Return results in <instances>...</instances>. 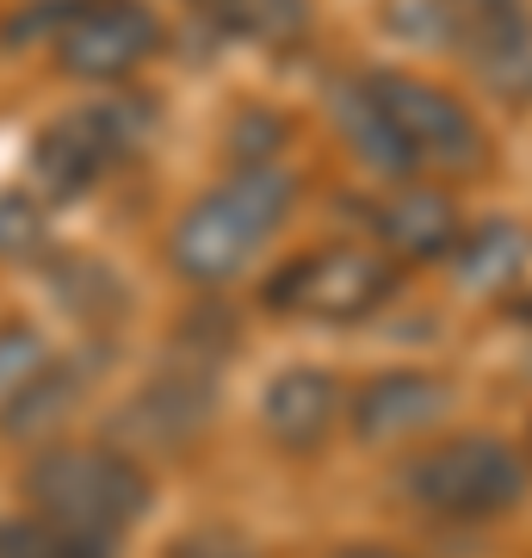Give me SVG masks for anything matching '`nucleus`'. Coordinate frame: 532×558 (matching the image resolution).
I'll return each mask as SVG.
<instances>
[{"mask_svg": "<svg viewBox=\"0 0 532 558\" xmlns=\"http://www.w3.org/2000/svg\"><path fill=\"white\" fill-rule=\"evenodd\" d=\"M137 137H143V106H131V100L75 106V112L50 119L32 137L25 168H32L44 199H81L137 149Z\"/></svg>", "mask_w": 532, "mask_h": 558, "instance_id": "nucleus-5", "label": "nucleus"}, {"mask_svg": "<svg viewBox=\"0 0 532 558\" xmlns=\"http://www.w3.org/2000/svg\"><path fill=\"white\" fill-rule=\"evenodd\" d=\"M25 497L38 502L44 521L119 539L149 509V478L112 447H57V453L32 459Z\"/></svg>", "mask_w": 532, "mask_h": 558, "instance_id": "nucleus-3", "label": "nucleus"}, {"mask_svg": "<svg viewBox=\"0 0 532 558\" xmlns=\"http://www.w3.org/2000/svg\"><path fill=\"white\" fill-rule=\"evenodd\" d=\"M335 558H403V553H391V546H341Z\"/></svg>", "mask_w": 532, "mask_h": 558, "instance_id": "nucleus-21", "label": "nucleus"}, {"mask_svg": "<svg viewBox=\"0 0 532 558\" xmlns=\"http://www.w3.org/2000/svg\"><path fill=\"white\" fill-rule=\"evenodd\" d=\"M378 242L391 255H409V260H434V255H453L458 248V211L446 193H428V186H396L391 199L378 205Z\"/></svg>", "mask_w": 532, "mask_h": 558, "instance_id": "nucleus-10", "label": "nucleus"}, {"mask_svg": "<svg viewBox=\"0 0 532 558\" xmlns=\"http://www.w3.org/2000/svg\"><path fill=\"white\" fill-rule=\"evenodd\" d=\"M223 32H236V38H260V44H279V38H297L304 20H310V7L304 0H198Z\"/></svg>", "mask_w": 532, "mask_h": 558, "instance_id": "nucleus-17", "label": "nucleus"}, {"mask_svg": "<svg viewBox=\"0 0 532 558\" xmlns=\"http://www.w3.org/2000/svg\"><path fill=\"white\" fill-rule=\"evenodd\" d=\"M32 25H50L57 62L75 81H119L161 44V25L143 0H44L13 25V44L32 38Z\"/></svg>", "mask_w": 532, "mask_h": 558, "instance_id": "nucleus-4", "label": "nucleus"}, {"mask_svg": "<svg viewBox=\"0 0 532 558\" xmlns=\"http://www.w3.org/2000/svg\"><path fill=\"white\" fill-rule=\"evenodd\" d=\"M44 366H50L44 341L32 336L25 323H0V403L13 398V391H25V385L38 379Z\"/></svg>", "mask_w": 532, "mask_h": 558, "instance_id": "nucleus-18", "label": "nucleus"}, {"mask_svg": "<svg viewBox=\"0 0 532 558\" xmlns=\"http://www.w3.org/2000/svg\"><path fill=\"white\" fill-rule=\"evenodd\" d=\"M453 260H458V279H465L471 292L508 286V279L527 267V230H520V223L490 218V223H477V230H465V236H458Z\"/></svg>", "mask_w": 532, "mask_h": 558, "instance_id": "nucleus-15", "label": "nucleus"}, {"mask_svg": "<svg viewBox=\"0 0 532 558\" xmlns=\"http://www.w3.org/2000/svg\"><path fill=\"white\" fill-rule=\"evenodd\" d=\"M335 124H341V137H347V149H354L366 168H378V174L409 180L415 168H421V161L409 156V143L396 137V124L384 119V106L366 94V81L335 87Z\"/></svg>", "mask_w": 532, "mask_h": 558, "instance_id": "nucleus-13", "label": "nucleus"}, {"mask_svg": "<svg viewBox=\"0 0 532 558\" xmlns=\"http://www.w3.org/2000/svg\"><path fill=\"white\" fill-rule=\"evenodd\" d=\"M0 558H119V539L62 521H0Z\"/></svg>", "mask_w": 532, "mask_h": 558, "instance_id": "nucleus-16", "label": "nucleus"}, {"mask_svg": "<svg viewBox=\"0 0 532 558\" xmlns=\"http://www.w3.org/2000/svg\"><path fill=\"white\" fill-rule=\"evenodd\" d=\"M335 410H341V391L322 366H292L267 385L260 398V422L279 447H316V440L335 428Z\"/></svg>", "mask_w": 532, "mask_h": 558, "instance_id": "nucleus-9", "label": "nucleus"}, {"mask_svg": "<svg viewBox=\"0 0 532 558\" xmlns=\"http://www.w3.org/2000/svg\"><path fill=\"white\" fill-rule=\"evenodd\" d=\"M366 94L384 106V119L396 124V137L409 143V156L421 168H453V174H465V168L483 161V131H477V119L446 87L396 75V69H378V75H366Z\"/></svg>", "mask_w": 532, "mask_h": 558, "instance_id": "nucleus-7", "label": "nucleus"}, {"mask_svg": "<svg viewBox=\"0 0 532 558\" xmlns=\"http://www.w3.org/2000/svg\"><path fill=\"white\" fill-rule=\"evenodd\" d=\"M87 391V366L81 360H62V366H44L38 379L25 385V391H13V398L0 403V428L7 435H44V428H57L62 416H69V403Z\"/></svg>", "mask_w": 532, "mask_h": 558, "instance_id": "nucleus-14", "label": "nucleus"}, {"mask_svg": "<svg viewBox=\"0 0 532 558\" xmlns=\"http://www.w3.org/2000/svg\"><path fill=\"white\" fill-rule=\"evenodd\" d=\"M458 7V20H495V13H527V0H446Z\"/></svg>", "mask_w": 532, "mask_h": 558, "instance_id": "nucleus-20", "label": "nucleus"}, {"mask_svg": "<svg viewBox=\"0 0 532 558\" xmlns=\"http://www.w3.org/2000/svg\"><path fill=\"white\" fill-rule=\"evenodd\" d=\"M396 484L428 515L490 521V515H508L514 502L527 497V465H520L514 447H502L490 435H458V440H434L415 459H403Z\"/></svg>", "mask_w": 532, "mask_h": 558, "instance_id": "nucleus-2", "label": "nucleus"}, {"mask_svg": "<svg viewBox=\"0 0 532 558\" xmlns=\"http://www.w3.org/2000/svg\"><path fill=\"white\" fill-rule=\"evenodd\" d=\"M453 410V391L434 373H378L354 398V435L359 440H403L434 428Z\"/></svg>", "mask_w": 532, "mask_h": 558, "instance_id": "nucleus-8", "label": "nucleus"}, {"mask_svg": "<svg viewBox=\"0 0 532 558\" xmlns=\"http://www.w3.org/2000/svg\"><path fill=\"white\" fill-rule=\"evenodd\" d=\"M458 50L495 94L527 100L532 94V20L527 13H495V20H458Z\"/></svg>", "mask_w": 532, "mask_h": 558, "instance_id": "nucleus-11", "label": "nucleus"}, {"mask_svg": "<svg viewBox=\"0 0 532 558\" xmlns=\"http://www.w3.org/2000/svg\"><path fill=\"white\" fill-rule=\"evenodd\" d=\"M32 248H44L38 205L20 193H0V255H32Z\"/></svg>", "mask_w": 532, "mask_h": 558, "instance_id": "nucleus-19", "label": "nucleus"}, {"mask_svg": "<svg viewBox=\"0 0 532 558\" xmlns=\"http://www.w3.org/2000/svg\"><path fill=\"white\" fill-rule=\"evenodd\" d=\"M292 205H297V180L285 168L248 161L218 193L186 205V218L174 223V267L193 286H230L273 242L279 223L292 218Z\"/></svg>", "mask_w": 532, "mask_h": 558, "instance_id": "nucleus-1", "label": "nucleus"}, {"mask_svg": "<svg viewBox=\"0 0 532 558\" xmlns=\"http://www.w3.org/2000/svg\"><path fill=\"white\" fill-rule=\"evenodd\" d=\"M391 292H396V267L378 248H359V242L316 248V255L279 267V279H267V304L310 323H359Z\"/></svg>", "mask_w": 532, "mask_h": 558, "instance_id": "nucleus-6", "label": "nucleus"}, {"mask_svg": "<svg viewBox=\"0 0 532 558\" xmlns=\"http://www.w3.org/2000/svg\"><path fill=\"white\" fill-rule=\"evenodd\" d=\"M205 410H211V373H174L124 410V428L137 440H156V447H180L205 422Z\"/></svg>", "mask_w": 532, "mask_h": 558, "instance_id": "nucleus-12", "label": "nucleus"}]
</instances>
